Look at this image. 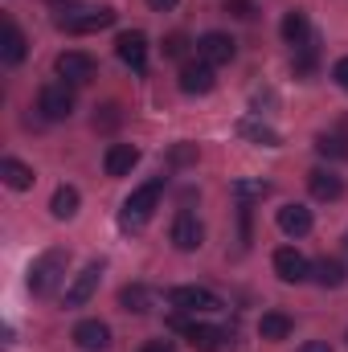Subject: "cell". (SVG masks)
Listing matches in <instances>:
<instances>
[{
    "instance_id": "12",
    "label": "cell",
    "mask_w": 348,
    "mask_h": 352,
    "mask_svg": "<svg viewBox=\"0 0 348 352\" xmlns=\"http://www.w3.org/2000/svg\"><path fill=\"white\" fill-rule=\"evenodd\" d=\"M274 274L283 283H303V278H312V263L295 246H283V250H274Z\"/></svg>"
},
{
    "instance_id": "34",
    "label": "cell",
    "mask_w": 348,
    "mask_h": 352,
    "mask_svg": "<svg viewBox=\"0 0 348 352\" xmlns=\"http://www.w3.org/2000/svg\"><path fill=\"white\" fill-rule=\"evenodd\" d=\"M144 352H176V344H173V340H148Z\"/></svg>"
},
{
    "instance_id": "29",
    "label": "cell",
    "mask_w": 348,
    "mask_h": 352,
    "mask_svg": "<svg viewBox=\"0 0 348 352\" xmlns=\"http://www.w3.org/2000/svg\"><path fill=\"white\" fill-rule=\"evenodd\" d=\"M291 66H295V74H299V78H307V74L316 70V50H312V41H307V45H299V58H295Z\"/></svg>"
},
{
    "instance_id": "19",
    "label": "cell",
    "mask_w": 348,
    "mask_h": 352,
    "mask_svg": "<svg viewBox=\"0 0 348 352\" xmlns=\"http://www.w3.org/2000/svg\"><path fill=\"white\" fill-rule=\"evenodd\" d=\"M307 188H312L316 201H340L345 180H340L336 173H328V168H316V173H307Z\"/></svg>"
},
{
    "instance_id": "4",
    "label": "cell",
    "mask_w": 348,
    "mask_h": 352,
    "mask_svg": "<svg viewBox=\"0 0 348 352\" xmlns=\"http://www.w3.org/2000/svg\"><path fill=\"white\" fill-rule=\"evenodd\" d=\"M54 70H58V78L62 82H70V87H83L94 78V70H98V62L83 54V50H66V54H58L54 58Z\"/></svg>"
},
{
    "instance_id": "17",
    "label": "cell",
    "mask_w": 348,
    "mask_h": 352,
    "mask_svg": "<svg viewBox=\"0 0 348 352\" xmlns=\"http://www.w3.org/2000/svg\"><path fill=\"white\" fill-rule=\"evenodd\" d=\"M184 340H188V349H193V352H221L226 332H221V328H213V324H188Z\"/></svg>"
},
{
    "instance_id": "26",
    "label": "cell",
    "mask_w": 348,
    "mask_h": 352,
    "mask_svg": "<svg viewBox=\"0 0 348 352\" xmlns=\"http://www.w3.org/2000/svg\"><path fill=\"white\" fill-rule=\"evenodd\" d=\"M316 152L324 160H348V140L345 135H316Z\"/></svg>"
},
{
    "instance_id": "9",
    "label": "cell",
    "mask_w": 348,
    "mask_h": 352,
    "mask_svg": "<svg viewBox=\"0 0 348 352\" xmlns=\"http://www.w3.org/2000/svg\"><path fill=\"white\" fill-rule=\"evenodd\" d=\"M176 82H180L184 94H209L213 90V66L205 58H188V62H180Z\"/></svg>"
},
{
    "instance_id": "18",
    "label": "cell",
    "mask_w": 348,
    "mask_h": 352,
    "mask_svg": "<svg viewBox=\"0 0 348 352\" xmlns=\"http://www.w3.org/2000/svg\"><path fill=\"white\" fill-rule=\"evenodd\" d=\"M279 33H283V41H287V45H295V50H299V45H307V41H312V25H307V12H303V8H291V12L283 16Z\"/></svg>"
},
{
    "instance_id": "35",
    "label": "cell",
    "mask_w": 348,
    "mask_h": 352,
    "mask_svg": "<svg viewBox=\"0 0 348 352\" xmlns=\"http://www.w3.org/2000/svg\"><path fill=\"white\" fill-rule=\"evenodd\" d=\"M176 4H180V0H148V8H152V12H173Z\"/></svg>"
},
{
    "instance_id": "24",
    "label": "cell",
    "mask_w": 348,
    "mask_h": 352,
    "mask_svg": "<svg viewBox=\"0 0 348 352\" xmlns=\"http://www.w3.org/2000/svg\"><path fill=\"white\" fill-rule=\"evenodd\" d=\"M238 131H242L246 140L262 144V148H279V144H283V140H279V131H274V127H266V123H259V119H242V123H238Z\"/></svg>"
},
{
    "instance_id": "7",
    "label": "cell",
    "mask_w": 348,
    "mask_h": 352,
    "mask_svg": "<svg viewBox=\"0 0 348 352\" xmlns=\"http://www.w3.org/2000/svg\"><path fill=\"white\" fill-rule=\"evenodd\" d=\"M173 246L176 250H184V254H193V250H201V242H205V226L197 221V213H188V209H180L173 217Z\"/></svg>"
},
{
    "instance_id": "31",
    "label": "cell",
    "mask_w": 348,
    "mask_h": 352,
    "mask_svg": "<svg viewBox=\"0 0 348 352\" xmlns=\"http://www.w3.org/2000/svg\"><path fill=\"white\" fill-rule=\"evenodd\" d=\"M160 50H164V58H184V54H188V37H184V33H173V37H164Z\"/></svg>"
},
{
    "instance_id": "3",
    "label": "cell",
    "mask_w": 348,
    "mask_h": 352,
    "mask_svg": "<svg viewBox=\"0 0 348 352\" xmlns=\"http://www.w3.org/2000/svg\"><path fill=\"white\" fill-rule=\"evenodd\" d=\"M37 111L50 119V123H62L74 115V90L70 82H45L41 94H37Z\"/></svg>"
},
{
    "instance_id": "25",
    "label": "cell",
    "mask_w": 348,
    "mask_h": 352,
    "mask_svg": "<svg viewBox=\"0 0 348 352\" xmlns=\"http://www.w3.org/2000/svg\"><path fill=\"white\" fill-rule=\"evenodd\" d=\"M148 303H152V295H148V287H144V283H131V287H123V291H119V307H123V311L144 316V311H148Z\"/></svg>"
},
{
    "instance_id": "30",
    "label": "cell",
    "mask_w": 348,
    "mask_h": 352,
    "mask_svg": "<svg viewBox=\"0 0 348 352\" xmlns=\"http://www.w3.org/2000/svg\"><path fill=\"white\" fill-rule=\"evenodd\" d=\"M226 12H230L234 21H254V16H259L254 0H226Z\"/></svg>"
},
{
    "instance_id": "1",
    "label": "cell",
    "mask_w": 348,
    "mask_h": 352,
    "mask_svg": "<svg viewBox=\"0 0 348 352\" xmlns=\"http://www.w3.org/2000/svg\"><path fill=\"white\" fill-rule=\"evenodd\" d=\"M160 197H164V176H156V180H148V184H140L127 201H123V213H119V226L123 230H140L152 213H156V205H160Z\"/></svg>"
},
{
    "instance_id": "11",
    "label": "cell",
    "mask_w": 348,
    "mask_h": 352,
    "mask_svg": "<svg viewBox=\"0 0 348 352\" xmlns=\"http://www.w3.org/2000/svg\"><path fill=\"white\" fill-rule=\"evenodd\" d=\"M98 278H102V263H87L74 274V283L66 287V299H62V303H66V307H83L90 295L98 291Z\"/></svg>"
},
{
    "instance_id": "16",
    "label": "cell",
    "mask_w": 348,
    "mask_h": 352,
    "mask_svg": "<svg viewBox=\"0 0 348 352\" xmlns=\"http://www.w3.org/2000/svg\"><path fill=\"white\" fill-rule=\"evenodd\" d=\"M279 230H283L287 238L312 234V209H307V205H283V209H279Z\"/></svg>"
},
{
    "instance_id": "10",
    "label": "cell",
    "mask_w": 348,
    "mask_h": 352,
    "mask_svg": "<svg viewBox=\"0 0 348 352\" xmlns=\"http://www.w3.org/2000/svg\"><path fill=\"white\" fill-rule=\"evenodd\" d=\"M234 54H238V45H234L230 33H205V37L197 41V58H205L209 66H230Z\"/></svg>"
},
{
    "instance_id": "15",
    "label": "cell",
    "mask_w": 348,
    "mask_h": 352,
    "mask_svg": "<svg viewBox=\"0 0 348 352\" xmlns=\"http://www.w3.org/2000/svg\"><path fill=\"white\" fill-rule=\"evenodd\" d=\"M135 164H140V148H135V144H111L107 156H102L107 176H131Z\"/></svg>"
},
{
    "instance_id": "8",
    "label": "cell",
    "mask_w": 348,
    "mask_h": 352,
    "mask_svg": "<svg viewBox=\"0 0 348 352\" xmlns=\"http://www.w3.org/2000/svg\"><path fill=\"white\" fill-rule=\"evenodd\" d=\"M115 54H119V62H123V66H131L135 74H144V70H148V37H144L140 29L119 33V37H115Z\"/></svg>"
},
{
    "instance_id": "13",
    "label": "cell",
    "mask_w": 348,
    "mask_h": 352,
    "mask_svg": "<svg viewBox=\"0 0 348 352\" xmlns=\"http://www.w3.org/2000/svg\"><path fill=\"white\" fill-rule=\"evenodd\" d=\"M74 344L83 352H107L111 349V328H107L102 320H83V324L74 328Z\"/></svg>"
},
{
    "instance_id": "14",
    "label": "cell",
    "mask_w": 348,
    "mask_h": 352,
    "mask_svg": "<svg viewBox=\"0 0 348 352\" xmlns=\"http://www.w3.org/2000/svg\"><path fill=\"white\" fill-rule=\"evenodd\" d=\"M25 50H29L25 33H21L12 21H4V25H0V62H4V66H21V62H25Z\"/></svg>"
},
{
    "instance_id": "22",
    "label": "cell",
    "mask_w": 348,
    "mask_h": 352,
    "mask_svg": "<svg viewBox=\"0 0 348 352\" xmlns=\"http://www.w3.org/2000/svg\"><path fill=\"white\" fill-rule=\"evenodd\" d=\"M312 274H316L320 287H345V278H348L340 258H320V263L312 266Z\"/></svg>"
},
{
    "instance_id": "36",
    "label": "cell",
    "mask_w": 348,
    "mask_h": 352,
    "mask_svg": "<svg viewBox=\"0 0 348 352\" xmlns=\"http://www.w3.org/2000/svg\"><path fill=\"white\" fill-rule=\"evenodd\" d=\"M299 352H332V349H328L324 340H307V344H303V349H299Z\"/></svg>"
},
{
    "instance_id": "2",
    "label": "cell",
    "mask_w": 348,
    "mask_h": 352,
    "mask_svg": "<svg viewBox=\"0 0 348 352\" xmlns=\"http://www.w3.org/2000/svg\"><path fill=\"white\" fill-rule=\"evenodd\" d=\"M66 250L62 246H54V250H45L37 263H33V270H29V291L33 295H50L58 283H62V274H66Z\"/></svg>"
},
{
    "instance_id": "6",
    "label": "cell",
    "mask_w": 348,
    "mask_h": 352,
    "mask_svg": "<svg viewBox=\"0 0 348 352\" xmlns=\"http://www.w3.org/2000/svg\"><path fill=\"white\" fill-rule=\"evenodd\" d=\"M115 8H83V12H66V16H58V29H66V33H98V29H111L115 25Z\"/></svg>"
},
{
    "instance_id": "28",
    "label": "cell",
    "mask_w": 348,
    "mask_h": 352,
    "mask_svg": "<svg viewBox=\"0 0 348 352\" xmlns=\"http://www.w3.org/2000/svg\"><path fill=\"white\" fill-rule=\"evenodd\" d=\"M119 123H123V111H119L115 102L98 107V115H94V127H98V131H111V127H119Z\"/></svg>"
},
{
    "instance_id": "32",
    "label": "cell",
    "mask_w": 348,
    "mask_h": 352,
    "mask_svg": "<svg viewBox=\"0 0 348 352\" xmlns=\"http://www.w3.org/2000/svg\"><path fill=\"white\" fill-rule=\"evenodd\" d=\"M188 160H197V144H180V148H173V164H188Z\"/></svg>"
},
{
    "instance_id": "23",
    "label": "cell",
    "mask_w": 348,
    "mask_h": 352,
    "mask_svg": "<svg viewBox=\"0 0 348 352\" xmlns=\"http://www.w3.org/2000/svg\"><path fill=\"white\" fill-rule=\"evenodd\" d=\"M259 332H262V340H287V336H291V316L266 311V316L259 320Z\"/></svg>"
},
{
    "instance_id": "27",
    "label": "cell",
    "mask_w": 348,
    "mask_h": 352,
    "mask_svg": "<svg viewBox=\"0 0 348 352\" xmlns=\"http://www.w3.org/2000/svg\"><path fill=\"white\" fill-rule=\"evenodd\" d=\"M266 192H270L266 180H234V197H242V201H262Z\"/></svg>"
},
{
    "instance_id": "5",
    "label": "cell",
    "mask_w": 348,
    "mask_h": 352,
    "mask_svg": "<svg viewBox=\"0 0 348 352\" xmlns=\"http://www.w3.org/2000/svg\"><path fill=\"white\" fill-rule=\"evenodd\" d=\"M168 303L184 316H197V311H221V299L209 291V287H173L168 291Z\"/></svg>"
},
{
    "instance_id": "21",
    "label": "cell",
    "mask_w": 348,
    "mask_h": 352,
    "mask_svg": "<svg viewBox=\"0 0 348 352\" xmlns=\"http://www.w3.org/2000/svg\"><path fill=\"white\" fill-rule=\"evenodd\" d=\"M0 180H4L8 188H17V192H25V188H33V168L8 156V160H0Z\"/></svg>"
},
{
    "instance_id": "33",
    "label": "cell",
    "mask_w": 348,
    "mask_h": 352,
    "mask_svg": "<svg viewBox=\"0 0 348 352\" xmlns=\"http://www.w3.org/2000/svg\"><path fill=\"white\" fill-rule=\"evenodd\" d=\"M332 78H336V87L348 90V58H340V62L332 66Z\"/></svg>"
},
{
    "instance_id": "20",
    "label": "cell",
    "mask_w": 348,
    "mask_h": 352,
    "mask_svg": "<svg viewBox=\"0 0 348 352\" xmlns=\"http://www.w3.org/2000/svg\"><path fill=\"white\" fill-rule=\"evenodd\" d=\"M78 201H83V197H78L74 184H58V188H54V201H50V213H54L58 221H70V217L78 213Z\"/></svg>"
}]
</instances>
